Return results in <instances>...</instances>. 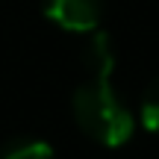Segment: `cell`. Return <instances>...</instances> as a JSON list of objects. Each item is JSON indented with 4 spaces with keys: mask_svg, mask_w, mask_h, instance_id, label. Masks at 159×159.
I'll use <instances>...</instances> for the list:
<instances>
[{
    "mask_svg": "<svg viewBox=\"0 0 159 159\" xmlns=\"http://www.w3.org/2000/svg\"><path fill=\"white\" fill-rule=\"evenodd\" d=\"M83 65L89 71V80H109L115 71V47H112V39L100 30L89 33L83 44Z\"/></svg>",
    "mask_w": 159,
    "mask_h": 159,
    "instance_id": "obj_3",
    "label": "cell"
},
{
    "mask_svg": "<svg viewBox=\"0 0 159 159\" xmlns=\"http://www.w3.org/2000/svg\"><path fill=\"white\" fill-rule=\"evenodd\" d=\"M139 118H142L144 130L159 133V77H153L144 89L142 103H139Z\"/></svg>",
    "mask_w": 159,
    "mask_h": 159,
    "instance_id": "obj_4",
    "label": "cell"
},
{
    "mask_svg": "<svg viewBox=\"0 0 159 159\" xmlns=\"http://www.w3.org/2000/svg\"><path fill=\"white\" fill-rule=\"evenodd\" d=\"M74 118L80 130L103 148H121L133 139L136 121L109 80H89L74 91Z\"/></svg>",
    "mask_w": 159,
    "mask_h": 159,
    "instance_id": "obj_1",
    "label": "cell"
},
{
    "mask_svg": "<svg viewBox=\"0 0 159 159\" xmlns=\"http://www.w3.org/2000/svg\"><path fill=\"white\" fill-rule=\"evenodd\" d=\"M0 159H53V148L47 142H18Z\"/></svg>",
    "mask_w": 159,
    "mask_h": 159,
    "instance_id": "obj_5",
    "label": "cell"
},
{
    "mask_svg": "<svg viewBox=\"0 0 159 159\" xmlns=\"http://www.w3.org/2000/svg\"><path fill=\"white\" fill-rule=\"evenodd\" d=\"M44 18L65 33L89 35L100 27L103 0H44Z\"/></svg>",
    "mask_w": 159,
    "mask_h": 159,
    "instance_id": "obj_2",
    "label": "cell"
}]
</instances>
